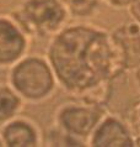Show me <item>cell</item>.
<instances>
[{
  "label": "cell",
  "mask_w": 140,
  "mask_h": 147,
  "mask_svg": "<svg viewBox=\"0 0 140 147\" xmlns=\"http://www.w3.org/2000/svg\"><path fill=\"white\" fill-rule=\"evenodd\" d=\"M46 57L58 85L79 98L124 73L109 32L93 25H65L48 42Z\"/></svg>",
  "instance_id": "obj_1"
},
{
  "label": "cell",
  "mask_w": 140,
  "mask_h": 147,
  "mask_svg": "<svg viewBox=\"0 0 140 147\" xmlns=\"http://www.w3.org/2000/svg\"><path fill=\"white\" fill-rule=\"evenodd\" d=\"M107 114V109L84 100L68 101L55 110L54 124L87 144V138Z\"/></svg>",
  "instance_id": "obj_4"
},
{
  "label": "cell",
  "mask_w": 140,
  "mask_h": 147,
  "mask_svg": "<svg viewBox=\"0 0 140 147\" xmlns=\"http://www.w3.org/2000/svg\"><path fill=\"white\" fill-rule=\"evenodd\" d=\"M31 40L11 14H0V69H9L26 56Z\"/></svg>",
  "instance_id": "obj_5"
},
{
  "label": "cell",
  "mask_w": 140,
  "mask_h": 147,
  "mask_svg": "<svg viewBox=\"0 0 140 147\" xmlns=\"http://www.w3.org/2000/svg\"><path fill=\"white\" fill-rule=\"evenodd\" d=\"M69 16L76 19L91 18L100 9L102 0H60Z\"/></svg>",
  "instance_id": "obj_10"
},
{
  "label": "cell",
  "mask_w": 140,
  "mask_h": 147,
  "mask_svg": "<svg viewBox=\"0 0 140 147\" xmlns=\"http://www.w3.org/2000/svg\"><path fill=\"white\" fill-rule=\"evenodd\" d=\"M135 71V83H137L139 90H140V64L134 69Z\"/></svg>",
  "instance_id": "obj_15"
},
{
  "label": "cell",
  "mask_w": 140,
  "mask_h": 147,
  "mask_svg": "<svg viewBox=\"0 0 140 147\" xmlns=\"http://www.w3.org/2000/svg\"><path fill=\"white\" fill-rule=\"evenodd\" d=\"M7 83L25 103L30 104L46 101L53 95L58 85L47 57L28 53L9 68Z\"/></svg>",
  "instance_id": "obj_2"
},
{
  "label": "cell",
  "mask_w": 140,
  "mask_h": 147,
  "mask_svg": "<svg viewBox=\"0 0 140 147\" xmlns=\"http://www.w3.org/2000/svg\"><path fill=\"white\" fill-rule=\"evenodd\" d=\"M128 9H129L130 15L134 18L135 21L140 24V0H135Z\"/></svg>",
  "instance_id": "obj_13"
},
{
  "label": "cell",
  "mask_w": 140,
  "mask_h": 147,
  "mask_svg": "<svg viewBox=\"0 0 140 147\" xmlns=\"http://www.w3.org/2000/svg\"><path fill=\"white\" fill-rule=\"evenodd\" d=\"M134 146H140V134L135 135V137H134Z\"/></svg>",
  "instance_id": "obj_16"
},
{
  "label": "cell",
  "mask_w": 140,
  "mask_h": 147,
  "mask_svg": "<svg viewBox=\"0 0 140 147\" xmlns=\"http://www.w3.org/2000/svg\"><path fill=\"white\" fill-rule=\"evenodd\" d=\"M111 38L124 71H134L140 64V24H122L111 32Z\"/></svg>",
  "instance_id": "obj_7"
},
{
  "label": "cell",
  "mask_w": 140,
  "mask_h": 147,
  "mask_svg": "<svg viewBox=\"0 0 140 147\" xmlns=\"http://www.w3.org/2000/svg\"><path fill=\"white\" fill-rule=\"evenodd\" d=\"M131 117H133L134 125L137 126V129L139 130L138 134H140V100L138 101L137 104H135L134 111H133V115H131ZM138 134H137V135H138Z\"/></svg>",
  "instance_id": "obj_14"
},
{
  "label": "cell",
  "mask_w": 140,
  "mask_h": 147,
  "mask_svg": "<svg viewBox=\"0 0 140 147\" xmlns=\"http://www.w3.org/2000/svg\"><path fill=\"white\" fill-rule=\"evenodd\" d=\"M1 146H4V142L1 140V136H0V147H1Z\"/></svg>",
  "instance_id": "obj_17"
},
{
  "label": "cell",
  "mask_w": 140,
  "mask_h": 147,
  "mask_svg": "<svg viewBox=\"0 0 140 147\" xmlns=\"http://www.w3.org/2000/svg\"><path fill=\"white\" fill-rule=\"evenodd\" d=\"M25 104V100L9 83L0 84V126L20 115Z\"/></svg>",
  "instance_id": "obj_9"
},
{
  "label": "cell",
  "mask_w": 140,
  "mask_h": 147,
  "mask_svg": "<svg viewBox=\"0 0 140 147\" xmlns=\"http://www.w3.org/2000/svg\"><path fill=\"white\" fill-rule=\"evenodd\" d=\"M0 136L6 147H37L43 144L38 124L21 114L0 126Z\"/></svg>",
  "instance_id": "obj_8"
},
{
  "label": "cell",
  "mask_w": 140,
  "mask_h": 147,
  "mask_svg": "<svg viewBox=\"0 0 140 147\" xmlns=\"http://www.w3.org/2000/svg\"><path fill=\"white\" fill-rule=\"evenodd\" d=\"M108 5L117 7V9H123V7H129L135 0H105Z\"/></svg>",
  "instance_id": "obj_12"
},
{
  "label": "cell",
  "mask_w": 140,
  "mask_h": 147,
  "mask_svg": "<svg viewBox=\"0 0 140 147\" xmlns=\"http://www.w3.org/2000/svg\"><path fill=\"white\" fill-rule=\"evenodd\" d=\"M11 15L31 38H51L69 18L60 0H20Z\"/></svg>",
  "instance_id": "obj_3"
},
{
  "label": "cell",
  "mask_w": 140,
  "mask_h": 147,
  "mask_svg": "<svg viewBox=\"0 0 140 147\" xmlns=\"http://www.w3.org/2000/svg\"><path fill=\"white\" fill-rule=\"evenodd\" d=\"M134 132L116 115H106L97 124L87 138L92 147H131L134 146Z\"/></svg>",
  "instance_id": "obj_6"
},
{
  "label": "cell",
  "mask_w": 140,
  "mask_h": 147,
  "mask_svg": "<svg viewBox=\"0 0 140 147\" xmlns=\"http://www.w3.org/2000/svg\"><path fill=\"white\" fill-rule=\"evenodd\" d=\"M44 146H86L85 141L80 140L73 135L68 134L60 129L55 124L49 127L46 134H43V144Z\"/></svg>",
  "instance_id": "obj_11"
}]
</instances>
